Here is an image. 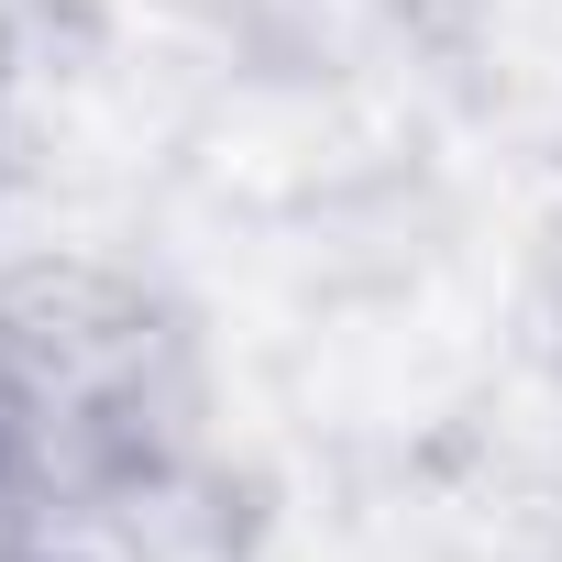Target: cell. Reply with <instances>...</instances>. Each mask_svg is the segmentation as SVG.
Here are the masks:
<instances>
[{
	"instance_id": "3957f363",
	"label": "cell",
	"mask_w": 562,
	"mask_h": 562,
	"mask_svg": "<svg viewBox=\"0 0 562 562\" xmlns=\"http://www.w3.org/2000/svg\"><path fill=\"white\" fill-rule=\"evenodd\" d=\"M23 529H45V518H34V507H23V485H12V463H0V551H12V540H23Z\"/></svg>"
},
{
	"instance_id": "7a4b0ae2",
	"label": "cell",
	"mask_w": 562,
	"mask_h": 562,
	"mask_svg": "<svg viewBox=\"0 0 562 562\" xmlns=\"http://www.w3.org/2000/svg\"><path fill=\"white\" fill-rule=\"evenodd\" d=\"M0 562H111V551H100V529H23Z\"/></svg>"
},
{
	"instance_id": "6da1fadb",
	"label": "cell",
	"mask_w": 562,
	"mask_h": 562,
	"mask_svg": "<svg viewBox=\"0 0 562 562\" xmlns=\"http://www.w3.org/2000/svg\"><path fill=\"white\" fill-rule=\"evenodd\" d=\"M210 342L166 276L56 243L0 265V463L45 529H122L210 463Z\"/></svg>"
}]
</instances>
